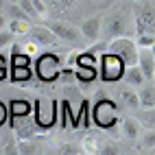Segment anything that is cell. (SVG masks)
I'll list each match as a JSON object with an SVG mask.
<instances>
[{"label":"cell","instance_id":"6da1fadb","mask_svg":"<svg viewBox=\"0 0 155 155\" xmlns=\"http://www.w3.org/2000/svg\"><path fill=\"white\" fill-rule=\"evenodd\" d=\"M107 50L116 55L122 64H125V68L138 64V46H136V42H133V37H129V35H120V37L109 39Z\"/></svg>","mask_w":155,"mask_h":155},{"label":"cell","instance_id":"7a4b0ae2","mask_svg":"<svg viewBox=\"0 0 155 155\" xmlns=\"http://www.w3.org/2000/svg\"><path fill=\"white\" fill-rule=\"evenodd\" d=\"M133 20H136V33H153L155 31L153 0H136V5H133Z\"/></svg>","mask_w":155,"mask_h":155},{"label":"cell","instance_id":"3957f363","mask_svg":"<svg viewBox=\"0 0 155 155\" xmlns=\"http://www.w3.org/2000/svg\"><path fill=\"white\" fill-rule=\"evenodd\" d=\"M101 72H103V79L105 81H114V79H120L122 72H125V64L114 55V53H107L101 55Z\"/></svg>","mask_w":155,"mask_h":155},{"label":"cell","instance_id":"277c9868","mask_svg":"<svg viewBox=\"0 0 155 155\" xmlns=\"http://www.w3.org/2000/svg\"><path fill=\"white\" fill-rule=\"evenodd\" d=\"M37 77L39 79H55L59 77V70H61V64H59V57L57 55H37Z\"/></svg>","mask_w":155,"mask_h":155},{"label":"cell","instance_id":"5b68a950","mask_svg":"<svg viewBox=\"0 0 155 155\" xmlns=\"http://www.w3.org/2000/svg\"><path fill=\"white\" fill-rule=\"evenodd\" d=\"M46 26L53 31V35L57 39H61V42H70L72 44V42H79V37H81L79 28L68 24V22H64V20H53V22H48Z\"/></svg>","mask_w":155,"mask_h":155},{"label":"cell","instance_id":"8992f818","mask_svg":"<svg viewBox=\"0 0 155 155\" xmlns=\"http://www.w3.org/2000/svg\"><path fill=\"white\" fill-rule=\"evenodd\" d=\"M105 33V42L114 37H120V35H127V22H125V15L122 13H111L105 22V28H101V35Z\"/></svg>","mask_w":155,"mask_h":155},{"label":"cell","instance_id":"52a82bcc","mask_svg":"<svg viewBox=\"0 0 155 155\" xmlns=\"http://www.w3.org/2000/svg\"><path fill=\"white\" fill-rule=\"evenodd\" d=\"M28 39H33L35 44H39L42 48H48V46H55L57 44V37L53 35V31H50L46 24L42 26V24H37V26H33L31 24V28H28Z\"/></svg>","mask_w":155,"mask_h":155},{"label":"cell","instance_id":"ba28073f","mask_svg":"<svg viewBox=\"0 0 155 155\" xmlns=\"http://www.w3.org/2000/svg\"><path fill=\"white\" fill-rule=\"evenodd\" d=\"M138 66L147 81H153L155 77V55L153 48H138Z\"/></svg>","mask_w":155,"mask_h":155},{"label":"cell","instance_id":"9c48e42d","mask_svg":"<svg viewBox=\"0 0 155 155\" xmlns=\"http://www.w3.org/2000/svg\"><path fill=\"white\" fill-rule=\"evenodd\" d=\"M101 28H103V20L98 15H94V18H87L85 22L81 24L79 33H81V37H85V42L94 44V42H98V37H101Z\"/></svg>","mask_w":155,"mask_h":155},{"label":"cell","instance_id":"30bf717a","mask_svg":"<svg viewBox=\"0 0 155 155\" xmlns=\"http://www.w3.org/2000/svg\"><path fill=\"white\" fill-rule=\"evenodd\" d=\"M94 120L96 125H101L103 129H109L114 125V111H111V103H101L94 107Z\"/></svg>","mask_w":155,"mask_h":155},{"label":"cell","instance_id":"8fae6325","mask_svg":"<svg viewBox=\"0 0 155 155\" xmlns=\"http://www.w3.org/2000/svg\"><path fill=\"white\" fill-rule=\"evenodd\" d=\"M138 101H140V107H144V109H153L155 107V87H153V81H147L144 85H140Z\"/></svg>","mask_w":155,"mask_h":155},{"label":"cell","instance_id":"7c38bea8","mask_svg":"<svg viewBox=\"0 0 155 155\" xmlns=\"http://www.w3.org/2000/svg\"><path fill=\"white\" fill-rule=\"evenodd\" d=\"M122 77H125L127 85H131V87H140V85L147 83V79H144V74H142V70H140L138 64L136 66H127L125 72H122Z\"/></svg>","mask_w":155,"mask_h":155},{"label":"cell","instance_id":"4fadbf2b","mask_svg":"<svg viewBox=\"0 0 155 155\" xmlns=\"http://www.w3.org/2000/svg\"><path fill=\"white\" fill-rule=\"evenodd\" d=\"M120 127H122V133H125V138H129L131 142H136V140L140 138V133H142V125H140L136 118H122Z\"/></svg>","mask_w":155,"mask_h":155},{"label":"cell","instance_id":"5bb4252c","mask_svg":"<svg viewBox=\"0 0 155 155\" xmlns=\"http://www.w3.org/2000/svg\"><path fill=\"white\" fill-rule=\"evenodd\" d=\"M120 101L125 103V105H129L131 109H140V101H138V92L133 90L131 85H125L120 90Z\"/></svg>","mask_w":155,"mask_h":155},{"label":"cell","instance_id":"9a60e30c","mask_svg":"<svg viewBox=\"0 0 155 155\" xmlns=\"http://www.w3.org/2000/svg\"><path fill=\"white\" fill-rule=\"evenodd\" d=\"M7 24H9L7 28L11 31L13 35H26L28 28H31V20L28 18H24V20H9Z\"/></svg>","mask_w":155,"mask_h":155},{"label":"cell","instance_id":"2e32d148","mask_svg":"<svg viewBox=\"0 0 155 155\" xmlns=\"http://www.w3.org/2000/svg\"><path fill=\"white\" fill-rule=\"evenodd\" d=\"M81 153H87V155L101 153V147H98V138H96V136H85L83 140H81Z\"/></svg>","mask_w":155,"mask_h":155},{"label":"cell","instance_id":"e0dca14e","mask_svg":"<svg viewBox=\"0 0 155 155\" xmlns=\"http://www.w3.org/2000/svg\"><path fill=\"white\" fill-rule=\"evenodd\" d=\"M133 42H136L138 48H153L155 46V35L153 33H138Z\"/></svg>","mask_w":155,"mask_h":155},{"label":"cell","instance_id":"ac0fdd59","mask_svg":"<svg viewBox=\"0 0 155 155\" xmlns=\"http://www.w3.org/2000/svg\"><path fill=\"white\" fill-rule=\"evenodd\" d=\"M7 15H9V20H24V18H28L22 9H20L18 2H9V5H7ZM28 20H31V18H28Z\"/></svg>","mask_w":155,"mask_h":155},{"label":"cell","instance_id":"d6986e66","mask_svg":"<svg viewBox=\"0 0 155 155\" xmlns=\"http://www.w3.org/2000/svg\"><path fill=\"white\" fill-rule=\"evenodd\" d=\"M140 136H142V144H144V149H147L149 153H153V147H155V131H153V127H149L147 131H142Z\"/></svg>","mask_w":155,"mask_h":155},{"label":"cell","instance_id":"ffe728a7","mask_svg":"<svg viewBox=\"0 0 155 155\" xmlns=\"http://www.w3.org/2000/svg\"><path fill=\"white\" fill-rule=\"evenodd\" d=\"M11 72H13V79L15 81H28L31 79V68L28 66H13Z\"/></svg>","mask_w":155,"mask_h":155},{"label":"cell","instance_id":"44dd1931","mask_svg":"<svg viewBox=\"0 0 155 155\" xmlns=\"http://www.w3.org/2000/svg\"><path fill=\"white\" fill-rule=\"evenodd\" d=\"M77 66L96 68V55H92V53H83V55H77Z\"/></svg>","mask_w":155,"mask_h":155},{"label":"cell","instance_id":"7402d4cb","mask_svg":"<svg viewBox=\"0 0 155 155\" xmlns=\"http://www.w3.org/2000/svg\"><path fill=\"white\" fill-rule=\"evenodd\" d=\"M39 50H42V46L35 44L33 39H28V42L22 46V53H24L26 57H37V55H39Z\"/></svg>","mask_w":155,"mask_h":155},{"label":"cell","instance_id":"603a6c76","mask_svg":"<svg viewBox=\"0 0 155 155\" xmlns=\"http://www.w3.org/2000/svg\"><path fill=\"white\" fill-rule=\"evenodd\" d=\"M13 37H15V35H13L7 26H5V28H0V50L7 48L9 44H11V42H13Z\"/></svg>","mask_w":155,"mask_h":155},{"label":"cell","instance_id":"cb8c5ba5","mask_svg":"<svg viewBox=\"0 0 155 155\" xmlns=\"http://www.w3.org/2000/svg\"><path fill=\"white\" fill-rule=\"evenodd\" d=\"M18 5H20V9H22L28 18H37L35 7H33V0H18Z\"/></svg>","mask_w":155,"mask_h":155},{"label":"cell","instance_id":"d4e9b609","mask_svg":"<svg viewBox=\"0 0 155 155\" xmlns=\"http://www.w3.org/2000/svg\"><path fill=\"white\" fill-rule=\"evenodd\" d=\"M33 7H35V13H37V18H44V15L48 13V7H46V2H44V0H33Z\"/></svg>","mask_w":155,"mask_h":155},{"label":"cell","instance_id":"484cf974","mask_svg":"<svg viewBox=\"0 0 155 155\" xmlns=\"http://www.w3.org/2000/svg\"><path fill=\"white\" fill-rule=\"evenodd\" d=\"M59 153H61V155H70V153H81V149L70 147V144H64V147H59Z\"/></svg>","mask_w":155,"mask_h":155},{"label":"cell","instance_id":"4316f807","mask_svg":"<svg viewBox=\"0 0 155 155\" xmlns=\"http://www.w3.org/2000/svg\"><path fill=\"white\" fill-rule=\"evenodd\" d=\"M5 77H7V57L0 55V79H5Z\"/></svg>","mask_w":155,"mask_h":155},{"label":"cell","instance_id":"83f0119b","mask_svg":"<svg viewBox=\"0 0 155 155\" xmlns=\"http://www.w3.org/2000/svg\"><path fill=\"white\" fill-rule=\"evenodd\" d=\"M5 118H7V107L2 105V103H0V125L5 122Z\"/></svg>","mask_w":155,"mask_h":155},{"label":"cell","instance_id":"f1b7e54d","mask_svg":"<svg viewBox=\"0 0 155 155\" xmlns=\"http://www.w3.org/2000/svg\"><path fill=\"white\" fill-rule=\"evenodd\" d=\"M5 26H7V15L0 11V28H5Z\"/></svg>","mask_w":155,"mask_h":155},{"label":"cell","instance_id":"f546056e","mask_svg":"<svg viewBox=\"0 0 155 155\" xmlns=\"http://www.w3.org/2000/svg\"><path fill=\"white\" fill-rule=\"evenodd\" d=\"M5 2H18V0H5Z\"/></svg>","mask_w":155,"mask_h":155}]
</instances>
